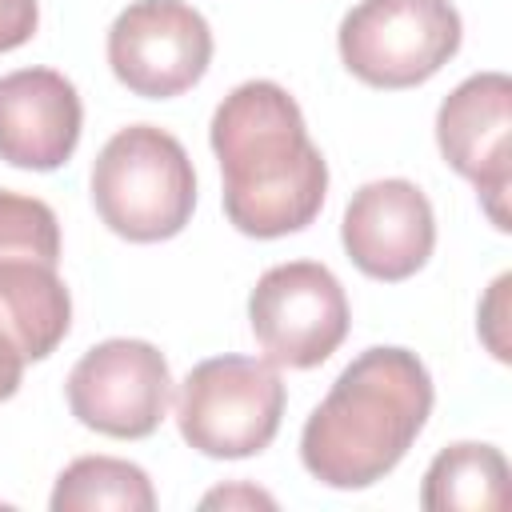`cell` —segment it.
Masks as SVG:
<instances>
[{"label":"cell","mask_w":512,"mask_h":512,"mask_svg":"<svg viewBox=\"0 0 512 512\" xmlns=\"http://www.w3.org/2000/svg\"><path fill=\"white\" fill-rule=\"evenodd\" d=\"M212 28L184 0H132L108 28L112 76L144 100H172L204 80Z\"/></svg>","instance_id":"cell-9"},{"label":"cell","mask_w":512,"mask_h":512,"mask_svg":"<svg viewBox=\"0 0 512 512\" xmlns=\"http://www.w3.org/2000/svg\"><path fill=\"white\" fill-rule=\"evenodd\" d=\"M464 40L452 0H360L336 32L344 68L368 88H416L432 80Z\"/></svg>","instance_id":"cell-6"},{"label":"cell","mask_w":512,"mask_h":512,"mask_svg":"<svg viewBox=\"0 0 512 512\" xmlns=\"http://www.w3.org/2000/svg\"><path fill=\"white\" fill-rule=\"evenodd\" d=\"M204 508H236V504H248V508H276V500L268 496V492H260V488H252V484H228V488H216V492H208L204 500H200Z\"/></svg>","instance_id":"cell-18"},{"label":"cell","mask_w":512,"mask_h":512,"mask_svg":"<svg viewBox=\"0 0 512 512\" xmlns=\"http://www.w3.org/2000/svg\"><path fill=\"white\" fill-rule=\"evenodd\" d=\"M248 324L268 364L316 368L348 336V296L332 268L288 260L268 268L248 296Z\"/></svg>","instance_id":"cell-7"},{"label":"cell","mask_w":512,"mask_h":512,"mask_svg":"<svg viewBox=\"0 0 512 512\" xmlns=\"http://www.w3.org/2000/svg\"><path fill=\"white\" fill-rule=\"evenodd\" d=\"M436 144L452 172L476 184L488 220L508 232L512 188V80L504 72H476L460 80L436 112Z\"/></svg>","instance_id":"cell-10"},{"label":"cell","mask_w":512,"mask_h":512,"mask_svg":"<svg viewBox=\"0 0 512 512\" xmlns=\"http://www.w3.org/2000/svg\"><path fill=\"white\" fill-rule=\"evenodd\" d=\"M284 400L288 392L276 364L256 356H212L184 376L176 392V428L200 456L244 460L276 440Z\"/></svg>","instance_id":"cell-5"},{"label":"cell","mask_w":512,"mask_h":512,"mask_svg":"<svg viewBox=\"0 0 512 512\" xmlns=\"http://www.w3.org/2000/svg\"><path fill=\"white\" fill-rule=\"evenodd\" d=\"M56 268V212L36 196L0 188V316L24 360H48L72 328V296Z\"/></svg>","instance_id":"cell-4"},{"label":"cell","mask_w":512,"mask_h":512,"mask_svg":"<svg viewBox=\"0 0 512 512\" xmlns=\"http://www.w3.org/2000/svg\"><path fill=\"white\" fill-rule=\"evenodd\" d=\"M52 512H152L156 492L140 464L116 456H80L72 460L52 488Z\"/></svg>","instance_id":"cell-14"},{"label":"cell","mask_w":512,"mask_h":512,"mask_svg":"<svg viewBox=\"0 0 512 512\" xmlns=\"http://www.w3.org/2000/svg\"><path fill=\"white\" fill-rule=\"evenodd\" d=\"M208 140L224 176V216L236 232L276 240L320 216L328 164L288 88L276 80L236 84L216 104Z\"/></svg>","instance_id":"cell-1"},{"label":"cell","mask_w":512,"mask_h":512,"mask_svg":"<svg viewBox=\"0 0 512 512\" xmlns=\"http://www.w3.org/2000/svg\"><path fill=\"white\" fill-rule=\"evenodd\" d=\"M64 392L84 428L112 440H144L168 416L172 372L156 344L112 336L72 364Z\"/></svg>","instance_id":"cell-8"},{"label":"cell","mask_w":512,"mask_h":512,"mask_svg":"<svg viewBox=\"0 0 512 512\" xmlns=\"http://www.w3.org/2000/svg\"><path fill=\"white\" fill-rule=\"evenodd\" d=\"M420 504L428 512H496L508 504V460L500 448L460 440L436 452L424 472Z\"/></svg>","instance_id":"cell-13"},{"label":"cell","mask_w":512,"mask_h":512,"mask_svg":"<svg viewBox=\"0 0 512 512\" xmlns=\"http://www.w3.org/2000/svg\"><path fill=\"white\" fill-rule=\"evenodd\" d=\"M432 400V376L416 352L364 348L304 420L300 460L308 476L340 492L372 488L408 456Z\"/></svg>","instance_id":"cell-2"},{"label":"cell","mask_w":512,"mask_h":512,"mask_svg":"<svg viewBox=\"0 0 512 512\" xmlns=\"http://www.w3.org/2000/svg\"><path fill=\"white\" fill-rule=\"evenodd\" d=\"M508 288H512V276L500 272L488 288V296L480 300V312H476V332L484 340V348L508 364L512 360V340H508V316H512V304H508Z\"/></svg>","instance_id":"cell-15"},{"label":"cell","mask_w":512,"mask_h":512,"mask_svg":"<svg viewBox=\"0 0 512 512\" xmlns=\"http://www.w3.org/2000/svg\"><path fill=\"white\" fill-rule=\"evenodd\" d=\"M40 24V4L36 0H0V52H12L32 40Z\"/></svg>","instance_id":"cell-16"},{"label":"cell","mask_w":512,"mask_h":512,"mask_svg":"<svg viewBox=\"0 0 512 512\" xmlns=\"http://www.w3.org/2000/svg\"><path fill=\"white\" fill-rule=\"evenodd\" d=\"M84 128L76 84L52 68L0 76V160L24 172H52L72 160Z\"/></svg>","instance_id":"cell-12"},{"label":"cell","mask_w":512,"mask_h":512,"mask_svg":"<svg viewBox=\"0 0 512 512\" xmlns=\"http://www.w3.org/2000/svg\"><path fill=\"white\" fill-rule=\"evenodd\" d=\"M340 240L364 276L400 284L428 264L436 248V212L412 180H372L352 192L340 220Z\"/></svg>","instance_id":"cell-11"},{"label":"cell","mask_w":512,"mask_h":512,"mask_svg":"<svg viewBox=\"0 0 512 512\" xmlns=\"http://www.w3.org/2000/svg\"><path fill=\"white\" fill-rule=\"evenodd\" d=\"M92 204L132 244L172 240L196 208V172L184 144L156 124L120 128L92 160Z\"/></svg>","instance_id":"cell-3"},{"label":"cell","mask_w":512,"mask_h":512,"mask_svg":"<svg viewBox=\"0 0 512 512\" xmlns=\"http://www.w3.org/2000/svg\"><path fill=\"white\" fill-rule=\"evenodd\" d=\"M24 364H28V360L20 356L12 332H8V324H4V316H0V400L16 396L20 376H24Z\"/></svg>","instance_id":"cell-17"}]
</instances>
